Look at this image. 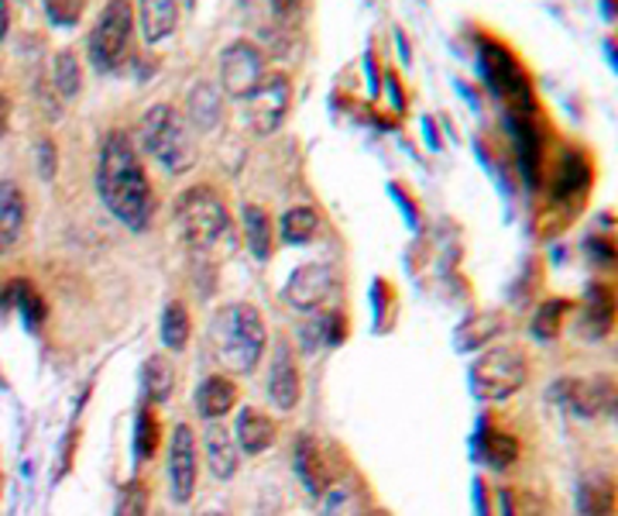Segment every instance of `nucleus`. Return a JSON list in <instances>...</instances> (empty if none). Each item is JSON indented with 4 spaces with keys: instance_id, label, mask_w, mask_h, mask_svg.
Instances as JSON below:
<instances>
[{
    "instance_id": "nucleus-1",
    "label": "nucleus",
    "mask_w": 618,
    "mask_h": 516,
    "mask_svg": "<svg viewBox=\"0 0 618 516\" xmlns=\"http://www.w3.org/2000/svg\"><path fill=\"white\" fill-rule=\"evenodd\" d=\"M97 190L124 227L144 231L152 224L155 214V193L144 172L138 149L124 131H111L100 149V165H97Z\"/></svg>"
},
{
    "instance_id": "nucleus-2",
    "label": "nucleus",
    "mask_w": 618,
    "mask_h": 516,
    "mask_svg": "<svg viewBox=\"0 0 618 516\" xmlns=\"http://www.w3.org/2000/svg\"><path fill=\"white\" fill-rule=\"evenodd\" d=\"M210 344H213V358L227 372L247 375L265 355L269 331L262 314L251 303H227L224 310H216V317L210 324Z\"/></svg>"
},
{
    "instance_id": "nucleus-3",
    "label": "nucleus",
    "mask_w": 618,
    "mask_h": 516,
    "mask_svg": "<svg viewBox=\"0 0 618 516\" xmlns=\"http://www.w3.org/2000/svg\"><path fill=\"white\" fill-rule=\"evenodd\" d=\"M141 145L149 152L165 172H190L196 162V149H193V131L183 121L175 108L169 103H155V108L141 118Z\"/></svg>"
},
{
    "instance_id": "nucleus-4",
    "label": "nucleus",
    "mask_w": 618,
    "mask_h": 516,
    "mask_svg": "<svg viewBox=\"0 0 618 516\" xmlns=\"http://www.w3.org/2000/svg\"><path fill=\"white\" fill-rule=\"evenodd\" d=\"M175 224L183 231V241L196 252L213 249L231 231V217L224 200L216 196L210 186H193L190 193L179 196L175 203Z\"/></svg>"
},
{
    "instance_id": "nucleus-5",
    "label": "nucleus",
    "mask_w": 618,
    "mask_h": 516,
    "mask_svg": "<svg viewBox=\"0 0 618 516\" xmlns=\"http://www.w3.org/2000/svg\"><path fill=\"white\" fill-rule=\"evenodd\" d=\"M131 34H134L131 0H107L93 31H90V39H87V52H90L93 69H100V73L118 69L131 52Z\"/></svg>"
},
{
    "instance_id": "nucleus-6",
    "label": "nucleus",
    "mask_w": 618,
    "mask_h": 516,
    "mask_svg": "<svg viewBox=\"0 0 618 516\" xmlns=\"http://www.w3.org/2000/svg\"><path fill=\"white\" fill-rule=\"evenodd\" d=\"M529 378V362L519 348H492L470 368V389L478 399L498 403L516 396Z\"/></svg>"
},
{
    "instance_id": "nucleus-7",
    "label": "nucleus",
    "mask_w": 618,
    "mask_h": 516,
    "mask_svg": "<svg viewBox=\"0 0 618 516\" xmlns=\"http://www.w3.org/2000/svg\"><path fill=\"white\" fill-rule=\"evenodd\" d=\"M269 77L265 55L254 42H234L221 55V83L234 100H247Z\"/></svg>"
},
{
    "instance_id": "nucleus-8",
    "label": "nucleus",
    "mask_w": 618,
    "mask_h": 516,
    "mask_svg": "<svg viewBox=\"0 0 618 516\" xmlns=\"http://www.w3.org/2000/svg\"><path fill=\"white\" fill-rule=\"evenodd\" d=\"M288 100H293V83L285 73H269L262 87L247 97V121L254 134H272L285 121Z\"/></svg>"
},
{
    "instance_id": "nucleus-9",
    "label": "nucleus",
    "mask_w": 618,
    "mask_h": 516,
    "mask_svg": "<svg viewBox=\"0 0 618 516\" xmlns=\"http://www.w3.org/2000/svg\"><path fill=\"white\" fill-rule=\"evenodd\" d=\"M482 65H485L488 83L498 90V97H505V100L513 103V108H519L523 114L533 111V90H529V83H526V77H523V69H519V62H516L513 55H508L505 49H498V45H488V49L482 52Z\"/></svg>"
},
{
    "instance_id": "nucleus-10",
    "label": "nucleus",
    "mask_w": 618,
    "mask_h": 516,
    "mask_svg": "<svg viewBox=\"0 0 618 516\" xmlns=\"http://www.w3.org/2000/svg\"><path fill=\"white\" fill-rule=\"evenodd\" d=\"M196 489V437L186 424H179L169 447V496L190 503Z\"/></svg>"
},
{
    "instance_id": "nucleus-11",
    "label": "nucleus",
    "mask_w": 618,
    "mask_h": 516,
    "mask_svg": "<svg viewBox=\"0 0 618 516\" xmlns=\"http://www.w3.org/2000/svg\"><path fill=\"white\" fill-rule=\"evenodd\" d=\"M557 396L580 417H608L615 413V378L598 375L591 383H580V378H567L557 389Z\"/></svg>"
},
{
    "instance_id": "nucleus-12",
    "label": "nucleus",
    "mask_w": 618,
    "mask_h": 516,
    "mask_svg": "<svg viewBox=\"0 0 618 516\" xmlns=\"http://www.w3.org/2000/svg\"><path fill=\"white\" fill-rule=\"evenodd\" d=\"M334 293V272L326 265H300L293 280L285 283V300L296 310H316Z\"/></svg>"
},
{
    "instance_id": "nucleus-13",
    "label": "nucleus",
    "mask_w": 618,
    "mask_h": 516,
    "mask_svg": "<svg viewBox=\"0 0 618 516\" xmlns=\"http://www.w3.org/2000/svg\"><path fill=\"white\" fill-rule=\"evenodd\" d=\"M269 396L282 413L296 409V403L303 396V378H300V368H296V358H293V348H288V344H278L275 348L272 372H269Z\"/></svg>"
},
{
    "instance_id": "nucleus-14",
    "label": "nucleus",
    "mask_w": 618,
    "mask_h": 516,
    "mask_svg": "<svg viewBox=\"0 0 618 516\" xmlns=\"http://www.w3.org/2000/svg\"><path fill=\"white\" fill-rule=\"evenodd\" d=\"M296 468H300L303 486L313 496H323L326 489L334 486V455L326 452L316 437H303L296 444Z\"/></svg>"
},
{
    "instance_id": "nucleus-15",
    "label": "nucleus",
    "mask_w": 618,
    "mask_h": 516,
    "mask_svg": "<svg viewBox=\"0 0 618 516\" xmlns=\"http://www.w3.org/2000/svg\"><path fill=\"white\" fill-rule=\"evenodd\" d=\"M24 221H28V203L18 183L4 180L0 183V255H8L21 234H24Z\"/></svg>"
},
{
    "instance_id": "nucleus-16",
    "label": "nucleus",
    "mask_w": 618,
    "mask_h": 516,
    "mask_svg": "<svg viewBox=\"0 0 618 516\" xmlns=\"http://www.w3.org/2000/svg\"><path fill=\"white\" fill-rule=\"evenodd\" d=\"M203 447H206V462L216 478H231L241 465V447L234 441V431H227L221 421H210L203 431Z\"/></svg>"
},
{
    "instance_id": "nucleus-17",
    "label": "nucleus",
    "mask_w": 618,
    "mask_h": 516,
    "mask_svg": "<svg viewBox=\"0 0 618 516\" xmlns=\"http://www.w3.org/2000/svg\"><path fill=\"white\" fill-rule=\"evenodd\" d=\"M275 437H278V427H275V421L269 417V413L251 409V406L241 409L237 427H234V441H237L241 452L262 455V452H269V447L275 444Z\"/></svg>"
},
{
    "instance_id": "nucleus-18",
    "label": "nucleus",
    "mask_w": 618,
    "mask_h": 516,
    "mask_svg": "<svg viewBox=\"0 0 618 516\" xmlns=\"http://www.w3.org/2000/svg\"><path fill=\"white\" fill-rule=\"evenodd\" d=\"M144 42H162L175 31V21H179V4L175 0H138V14H134Z\"/></svg>"
},
{
    "instance_id": "nucleus-19",
    "label": "nucleus",
    "mask_w": 618,
    "mask_h": 516,
    "mask_svg": "<svg viewBox=\"0 0 618 516\" xmlns=\"http://www.w3.org/2000/svg\"><path fill=\"white\" fill-rule=\"evenodd\" d=\"M237 403V386L224 375H210L206 383L196 389V413L206 421H221Z\"/></svg>"
},
{
    "instance_id": "nucleus-20",
    "label": "nucleus",
    "mask_w": 618,
    "mask_h": 516,
    "mask_svg": "<svg viewBox=\"0 0 618 516\" xmlns=\"http://www.w3.org/2000/svg\"><path fill=\"white\" fill-rule=\"evenodd\" d=\"M186 114H190V121H193L196 131L216 128V121H221V114H224L221 93H216L210 83H196L190 90V100H186Z\"/></svg>"
},
{
    "instance_id": "nucleus-21",
    "label": "nucleus",
    "mask_w": 618,
    "mask_h": 516,
    "mask_svg": "<svg viewBox=\"0 0 618 516\" xmlns=\"http://www.w3.org/2000/svg\"><path fill=\"white\" fill-rule=\"evenodd\" d=\"M244 237L254 259L272 255V224L262 206H244Z\"/></svg>"
},
{
    "instance_id": "nucleus-22",
    "label": "nucleus",
    "mask_w": 618,
    "mask_h": 516,
    "mask_svg": "<svg viewBox=\"0 0 618 516\" xmlns=\"http://www.w3.org/2000/svg\"><path fill=\"white\" fill-rule=\"evenodd\" d=\"M52 87H55V93L62 100H72L80 93L83 69H80V62H77V55H72V52H55V59H52Z\"/></svg>"
},
{
    "instance_id": "nucleus-23",
    "label": "nucleus",
    "mask_w": 618,
    "mask_h": 516,
    "mask_svg": "<svg viewBox=\"0 0 618 516\" xmlns=\"http://www.w3.org/2000/svg\"><path fill=\"white\" fill-rule=\"evenodd\" d=\"M144 393L155 403H165L172 396V386H175V372H172V362L165 355H155L144 362Z\"/></svg>"
},
{
    "instance_id": "nucleus-24",
    "label": "nucleus",
    "mask_w": 618,
    "mask_h": 516,
    "mask_svg": "<svg viewBox=\"0 0 618 516\" xmlns=\"http://www.w3.org/2000/svg\"><path fill=\"white\" fill-rule=\"evenodd\" d=\"M580 516H611L615 509V489H611V482L608 478H591L580 486Z\"/></svg>"
},
{
    "instance_id": "nucleus-25",
    "label": "nucleus",
    "mask_w": 618,
    "mask_h": 516,
    "mask_svg": "<svg viewBox=\"0 0 618 516\" xmlns=\"http://www.w3.org/2000/svg\"><path fill=\"white\" fill-rule=\"evenodd\" d=\"M190 314H186V306L183 303H169L165 306V314H162V341H165V348L169 352H183L186 348V341H190Z\"/></svg>"
},
{
    "instance_id": "nucleus-26",
    "label": "nucleus",
    "mask_w": 618,
    "mask_h": 516,
    "mask_svg": "<svg viewBox=\"0 0 618 516\" xmlns=\"http://www.w3.org/2000/svg\"><path fill=\"white\" fill-rule=\"evenodd\" d=\"M316 211L313 206H293L285 217H282V237L288 241V245H306V241L316 234Z\"/></svg>"
},
{
    "instance_id": "nucleus-27",
    "label": "nucleus",
    "mask_w": 618,
    "mask_h": 516,
    "mask_svg": "<svg viewBox=\"0 0 618 516\" xmlns=\"http://www.w3.org/2000/svg\"><path fill=\"white\" fill-rule=\"evenodd\" d=\"M588 186V165L580 155H564L560 159V172H557V193L560 196H570V193H580Z\"/></svg>"
},
{
    "instance_id": "nucleus-28",
    "label": "nucleus",
    "mask_w": 618,
    "mask_h": 516,
    "mask_svg": "<svg viewBox=\"0 0 618 516\" xmlns=\"http://www.w3.org/2000/svg\"><path fill=\"white\" fill-rule=\"evenodd\" d=\"M516 458H519L516 437H508V434H502V431H492V434L485 437V462H488L492 468H508V465H516Z\"/></svg>"
},
{
    "instance_id": "nucleus-29",
    "label": "nucleus",
    "mask_w": 618,
    "mask_h": 516,
    "mask_svg": "<svg viewBox=\"0 0 618 516\" xmlns=\"http://www.w3.org/2000/svg\"><path fill=\"white\" fill-rule=\"evenodd\" d=\"M608 324H611V306H608L605 293H601V290H595V293H591V300H588V314H585V324H580V334H588V337H601V334L608 331Z\"/></svg>"
},
{
    "instance_id": "nucleus-30",
    "label": "nucleus",
    "mask_w": 618,
    "mask_h": 516,
    "mask_svg": "<svg viewBox=\"0 0 618 516\" xmlns=\"http://www.w3.org/2000/svg\"><path fill=\"white\" fill-rule=\"evenodd\" d=\"M505 513L508 516H547L543 499L529 489H505Z\"/></svg>"
},
{
    "instance_id": "nucleus-31",
    "label": "nucleus",
    "mask_w": 618,
    "mask_h": 516,
    "mask_svg": "<svg viewBox=\"0 0 618 516\" xmlns=\"http://www.w3.org/2000/svg\"><path fill=\"white\" fill-rule=\"evenodd\" d=\"M155 444H159V421L152 417L149 409H141V417H138V437H134L138 458H152V455H155Z\"/></svg>"
},
{
    "instance_id": "nucleus-32",
    "label": "nucleus",
    "mask_w": 618,
    "mask_h": 516,
    "mask_svg": "<svg viewBox=\"0 0 618 516\" xmlns=\"http://www.w3.org/2000/svg\"><path fill=\"white\" fill-rule=\"evenodd\" d=\"M560 317H564V303H543L533 321V334L543 341H554L560 334Z\"/></svg>"
},
{
    "instance_id": "nucleus-33",
    "label": "nucleus",
    "mask_w": 618,
    "mask_h": 516,
    "mask_svg": "<svg viewBox=\"0 0 618 516\" xmlns=\"http://www.w3.org/2000/svg\"><path fill=\"white\" fill-rule=\"evenodd\" d=\"M83 8H87V0H45V14L52 24H77L83 18Z\"/></svg>"
},
{
    "instance_id": "nucleus-34",
    "label": "nucleus",
    "mask_w": 618,
    "mask_h": 516,
    "mask_svg": "<svg viewBox=\"0 0 618 516\" xmlns=\"http://www.w3.org/2000/svg\"><path fill=\"white\" fill-rule=\"evenodd\" d=\"M118 516H149V486H141V482H131L121 496Z\"/></svg>"
},
{
    "instance_id": "nucleus-35",
    "label": "nucleus",
    "mask_w": 618,
    "mask_h": 516,
    "mask_svg": "<svg viewBox=\"0 0 618 516\" xmlns=\"http://www.w3.org/2000/svg\"><path fill=\"white\" fill-rule=\"evenodd\" d=\"M269 8H272L275 21L282 24V21H293V18L300 14V8H303V0H269Z\"/></svg>"
},
{
    "instance_id": "nucleus-36",
    "label": "nucleus",
    "mask_w": 618,
    "mask_h": 516,
    "mask_svg": "<svg viewBox=\"0 0 618 516\" xmlns=\"http://www.w3.org/2000/svg\"><path fill=\"white\" fill-rule=\"evenodd\" d=\"M39 155H42V176L52 180V172H55V149H52V142H42Z\"/></svg>"
},
{
    "instance_id": "nucleus-37",
    "label": "nucleus",
    "mask_w": 618,
    "mask_h": 516,
    "mask_svg": "<svg viewBox=\"0 0 618 516\" xmlns=\"http://www.w3.org/2000/svg\"><path fill=\"white\" fill-rule=\"evenodd\" d=\"M8 124H11V100L0 93V138L8 134Z\"/></svg>"
},
{
    "instance_id": "nucleus-38",
    "label": "nucleus",
    "mask_w": 618,
    "mask_h": 516,
    "mask_svg": "<svg viewBox=\"0 0 618 516\" xmlns=\"http://www.w3.org/2000/svg\"><path fill=\"white\" fill-rule=\"evenodd\" d=\"M8 34V0H0V39Z\"/></svg>"
},
{
    "instance_id": "nucleus-39",
    "label": "nucleus",
    "mask_w": 618,
    "mask_h": 516,
    "mask_svg": "<svg viewBox=\"0 0 618 516\" xmlns=\"http://www.w3.org/2000/svg\"><path fill=\"white\" fill-rule=\"evenodd\" d=\"M196 516H227V513H221V509H203V513H196Z\"/></svg>"
},
{
    "instance_id": "nucleus-40",
    "label": "nucleus",
    "mask_w": 618,
    "mask_h": 516,
    "mask_svg": "<svg viewBox=\"0 0 618 516\" xmlns=\"http://www.w3.org/2000/svg\"><path fill=\"white\" fill-rule=\"evenodd\" d=\"M175 4H183V8H190V11H193V8H196V0H175Z\"/></svg>"
}]
</instances>
